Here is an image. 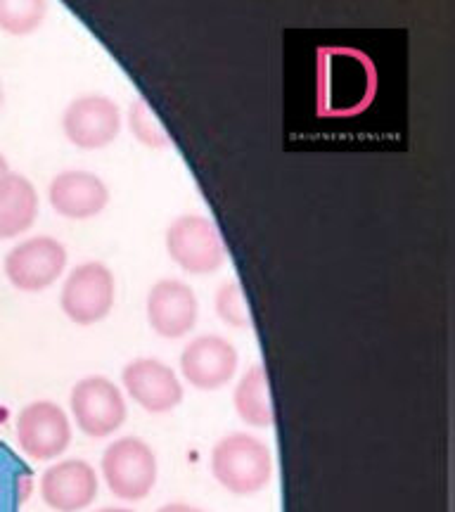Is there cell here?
Instances as JSON below:
<instances>
[{"label":"cell","instance_id":"30bf717a","mask_svg":"<svg viewBox=\"0 0 455 512\" xmlns=\"http://www.w3.org/2000/svg\"><path fill=\"white\" fill-rule=\"evenodd\" d=\"M237 363V349L221 335H200L181 351L183 380L202 392L226 387L237 373Z\"/></svg>","mask_w":455,"mask_h":512},{"label":"cell","instance_id":"8fae6325","mask_svg":"<svg viewBox=\"0 0 455 512\" xmlns=\"http://www.w3.org/2000/svg\"><path fill=\"white\" fill-rule=\"evenodd\" d=\"M126 394L147 413H171L183 401V382L157 358H133L121 370Z\"/></svg>","mask_w":455,"mask_h":512},{"label":"cell","instance_id":"277c9868","mask_svg":"<svg viewBox=\"0 0 455 512\" xmlns=\"http://www.w3.org/2000/svg\"><path fill=\"white\" fill-rule=\"evenodd\" d=\"M166 252L190 275L216 273L226 261L219 228L202 214H183L166 228Z\"/></svg>","mask_w":455,"mask_h":512},{"label":"cell","instance_id":"5b68a950","mask_svg":"<svg viewBox=\"0 0 455 512\" xmlns=\"http://www.w3.org/2000/svg\"><path fill=\"white\" fill-rule=\"evenodd\" d=\"M114 297H117V283L110 268L102 261H86L64 280L60 306L72 323L88 328L110 316Z\"/></svg>","mask_w":455,"mask_h":512},{"label":"cell","instance_id":"e0dca14e","mask_svg":"<svg viewBox=\"0 0 455 512\" xmlns=\"http://www.w3.org/2000/svg\"><path fill=\"white\" fill-rule=\"evenodd\" d=\"M128 128L136 136L138 143L145 147H152V150H162V147H169L171 138L162 126V121L157 119V114L147 107L143 98H136L128 107Z\"/></svg>","mask_w":455,"mask_h":512},{"label":"cell","instance_id":"ac0fdd59","mask_svg":"<svg viewBox=\"0 0 455 512\" xmlns=\"http://www.w3.org/2000/svg\"><path fill=\"white\" fill-rule=\"evenodd\" d=\"M216 313L230 328L245 330L252 325L245 292H242V285L237 280H228L219 287V292H216Z\"/></svg>","mask_w":455,"mask_h":512},{"label":"cell","instance_id":"44dd1931","mask_svg":"<svg viewBox=\"0 0 455 512\" xmlns=\"http://www.w3.org/2000/svg\"><path fill=\"white\" fill-rule=\"evenodd\" d=\"M98 512H133V510H128V508H102Z\"/></svg>","mask_w":455,"mask_h":512},{"label":"cell","instance_id":"6da1fadb","mask_svg":"<svg viewBox=\"0 0 455 512\" xmlns=\"http://www.w3.org/2000/svg\"><path fill=\"white\" fill-rule=\"evenodd\" d=\"M211 475L235 496L259 494L273 479L271 448L254 434H226L211 448Z\"/></svg>","mask_w":455,"mask_h":512},{"label":"cell","instance_id":"7a4b0ae2","mask_svg":"<svg viewBox=\"0 0 455 512\" xmlns=\"http://www.w3.org/2000/svg\"><path fill=\"white\" fill-rule=\"evenodd\" d=\"M157 456L138 437L114 439L102 453V479L121 501L136 503L150 496L157 484Z\"/></svg>","mask_w":455,"mask_h":512},{"label":"cell","instance_id":"d6986e66","mask_svg":"<svg viewBox=\"0 0 455 512\" xmlns=\"http://www.w3.org/2000/svg\"><path fill=\"white\" fill-rule=\"evenodd\" d=\"M157 512H204V510L195 508V505H188V503H166Z\"/></svg>","mask_w":455,"mask_h":512},{"label":"cell","instance_id":"7c38bea8","mask_svg":"<svg viewBox=\"0 0 455 512\" xmlns=\"http://www.w3.org/2000/svg\"><path fill=\"white\" fill-rule=\"evenodd\" d=\"M95 467L81 458L60 460L50 465L41 477V498L55 512H79L98 496Z\"/></svg>","mask_w":455,"mask_h":512},{"label":"cell","instance_id":"2e32d148","mask_svg":"<svg viewBox=\"0 0 455 512\" xmlns=\"http://www.w3.org/2000/svg\"><path fill=\"white\" fill-rule=\"evenodd\" d=\"M48 3L43 0H0V29L12 36H27L43 24Z\"/></svg>","mask_w":455,"mask_h":512},{"label":"cell","instance_id":"3957f363","mask_svg":"<svg viewBox=\"0 0 455 512\" xmlns=\"http://www.w3.org/2000/svg\"><path fill=\"white\" fill-rule=\"evenodd\" d=\"M69 408L76 427L91 439H107L121 430L128 408L121 389L105 375H88L72 387Z\"/></svg>","mask_w":455,"mask_h":512},{"label":"cell","instance_id":"4fadbf2b","mask_svg":"<svg viewBox=\"0 0 455 512\" xmlns=\"http://www.w3.org/2000/svg\"><path fill=\"white\" fill-rule=\"evenodd\" d=\"M48 200L55 214L64 219L86 221L105 211L110 202V190L105 181L91 171H62L50 181Z\"/></svg>","mask_w":455,"mask_h":512},{"label":"cell","instance_id":"5bb4252c","mask_svg":"<svg viewBox=\"0 0 455 512\" xmlns=\"http://www.w3.org/2000/svg\"><path fill=\"white\" fill-rule=\"evenodd\" d=\"M38 192L22 174L0 178V240L19 238L36 223Z\"/></svg>","mask_w":455,"mask_h":512},{"label":"cell","instance_id":"8992f818","mask_svg":"<svg viewBox=\"0 0 455 512\" xmlns=\"http://www.w3.org/2000/svg\"><path fill=\"white\" fill-rule=\"evenodd\" d=\"M15 434L24 456L46 463L72 444V420L53 401H31L17 415Z\"/></svg>","mask_w":455,"mask_h":512},{"label":"cell","instance_id":"9c48e42d","mask_svg":"<svg viewBox=\"0 0 455 512\" xmlns=\"http://www.w3.org/2000/svg\"><path fill=\"white\" fill-rule=\"evenodd\" d=\"M147 323L164 339H181L190 335L200 316V302L188 283L164 278L147 292Z\"/></svg>","mask_w":455,"mask_h":512},{"label":"cell","instance_id":"9a60e30c","mask_svg":"<svg viewBox=\"0 0 455 512\" xmlns=\"http://www.w3.org/2000/svg\"><path fill=\"white\" fill-rule=\"evenodd\" d=\"M235 413L242 422L252 427H271L273 425V401L271 389H268V375L264 366H252L237 382L235 394Z\"/></svg>","mask_w":455,"mask_h":512},{"label":"cell","instance_id":"ffe728a7","mask_svg":"<svg viewBox=\"0 0 455 512\" xmlns=\"http://www.w3.org/2000/svg\"><path fill=\"white\" fill-rule=\"evenodd\" d=\"M8 174H10V164H8V159H5L3 155H0V178L8 176Z\"/></svg>","mask_w":455,"mask_h":512},{"label":"cell","instance_id":"52a82bcc","mask_svg":"<svg viewBox=\"0 0 455 512\" xmlns=\"http://www.w3.org/2000/svg\"><path fill=\"white\" fill-rule=\"evenodd\" d=\"M67 268V249L60 240L38 235L19 242L5 256V275L19 292H43L57 283Z\"/></svg>","mask_w":455,"mask_h":512},{"label":"cell","instance_id":"7402d4cb","mask_svg":"<svg viewBox=\"0 0 455 512\" xmlns=\"http://www.w3.org/2000/svg\"><path fill=\"white\" fill-rule=\"evenodd\" d=\"M0 107H3V83H0Z\"/></svg>","mask_w":455,"mask_h":512},{"label":"cell","instance_id":"ba28073f","mask_svg":"<svg viewBox=\"0 0 455 512\" xmlns=\"http://www.w3.org/2000/svg\"><path fill=\"white\" fill-rule=\"evenodd\" d=\"M62 131L81 150H100L119 138L121 112L107 95H81L62 114Z\"/></svg>","mask_w":455,"mask_h":512}]
</instances>
